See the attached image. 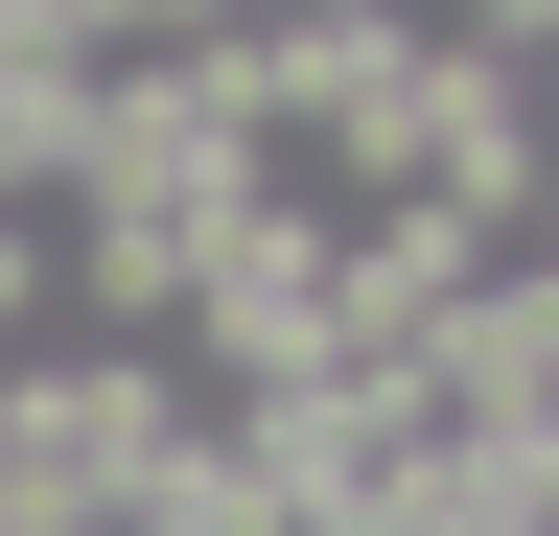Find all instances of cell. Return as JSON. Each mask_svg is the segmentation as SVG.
<instances>
[{
    "mask_svg": "<svg viewBox=\"0 0 559 536\" xmlns=\"http://www.w3.org/2000/svg\"><path fill=\"white\" fill-rule=\"evenodd\" d=\"M164 373H210V396H280V373H326V211H304V187L210 234V281H187V326H164Z\"/></svg>",
    "mask_w": 559,
    "mask_h": 536,
    "instance_id": "obj_1",
    "label": "cell"
}]
</instances>
